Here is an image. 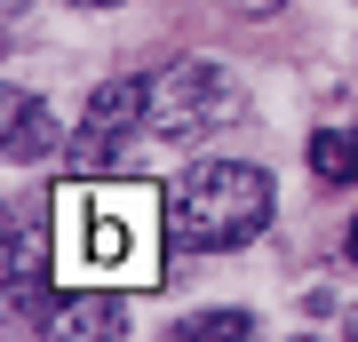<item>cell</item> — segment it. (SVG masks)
<instances>
[{"label":"cell","instance_id":"8fae6325","mask_svg":"<svg viewBox=\"0 0 358 342\" xmlns=\"http://www.w3.org/2000/svg\"><path fill=\"white\" fill-rule=\"evenodd\" d=\"M247 8H255V16H271V8H279V0H247Z\"/></svg>","mask_w":358,"mask_h":342},{"label":"cell","instance_id":"9c48e42d","mask_svg":"<svg viewBox=\"0 0 358 342\" xmlns=\"http://www.w3.org/2000/svg\"><path fill=\"white\" fill-rule=\"evenodd\" d=\"M176 334H183V342H247V334H255V318H247V311H192Z\"/></svg>","mask_w":358,"mask_h":342},{"label":"cell","instance_id":"52a82bcc","mask_svg":"<svg viewBox=\"0 0 358 342\" xmlns=\"http://www.w3.org/2000/svg\"><path fill=\"white\" fill-rule=\"evenodd\" d=\"M0 143H8V159H48L56 152V120H48V104H40V96H8V136H0Z\"/></svg>","mask_w":358,"mask_h":342},{"label":"cell","instance_id":"7c38bea8","mask_svg":"<svg viewBox=\"0 0 358 342\" xmlns=\"http://www.w3.org/2000/svg\"><path fill=\"white\" fill-rule=\"evenodd\" d=\"M343 247H350V263H358V223H350V239H343Z\"/></svg>","mask_w":358,"mask_h":342},{"label":"cell","instance_id":"7a4b0ae2","mask_svg":"<svg viewBox=\"0 0 358 342\" xmlns=\"http://www.w3.org/2000/svg\"><path fill=\"white\" fill-rule=\"evenodd\" d=\"M271 176L247 159H192L176 183H167V223L192 255H223V247H247L255 231L271 223Z\"/></svg>","mask_w":358,"mask_h":342},{"label":"cell","instance_id":"30bf717a","mask_svg":"<svg viewBox=\"0 0 358 342\" xmlns=\"http://www.w3.org/2000/svg\"><path fill=\"white\" fill-rule=\"evenodd\" d=\"M72 8H120V0H72Z\"/></svg>","mask_w":358,"mask_h":342},{"label":"cell","instance_id":"ba28073f","mask_svg":"<svg viewBox=\"0 0 358 342\" xmlns=\"http://www.w3.org/2000/svg\"><path fill=\"white\" fill-rule=\"evenodd\" d=\"M310 176H319V183H358V127L310 136Z\"/></svg>","mask_w":358,"mask_h":342},{"label":"cell","instance_id":"3957f363","mask_svg":"<svg viewBox=\"0 0 358 342\" xmlns=\"http://www.w3.org/2000/svg\"><path fill=\"white\" fill-rule=\"evenodd\" d=\"M239 112H247V88L215 56H183L152 80V136H167V143H199L215 127H231Z\"/></svg>","mask_w":358,"mask_h":342},{"label":"cell","instance_id":"6da1fadb","mask_svg":"<svg viewBox=\"0 0 358 342\" xmlns=\"http://www.w3.org/2000/svg\"><path fill=\"white\" fill-rule=\"evenodd\" d=\"M159 223L167 199L152 183H80L56 191V263L103 271V279L152 287L159 279Z\"/></svg>","mask_w":358,"mask_h":342},{"label":"cell","instance_id":"5b68a950","mask_svg":"<svg viewBox=\"0 0 358 342\" xmlns=\"http://www.w3.org/2000/svg\"><path fill=\"white\" fill-rule=\"evenodd\" d=\"M136 127H152V88L143 80H103L80 112V143H88V159H112Z\"/></svg>","mask_w":358,"mask_h":342},{"label":"cell","instance_id":"8992f818","mask_svg":"<svg viewBox=\"0 0 358 342\" xmlns=\"http://www.w3.org/2000/svg\"><path fill=\"white\" fill-rule=\"evenodd\" d=\"M56 327L72 342H112V334H128V303H120V294H64Z\"/></svg>","mask_w":358,"mask_h":342},{"label":"cell","instance_id":"277c9868","mask_svg":"<svg viewBox=\"0 0 358 342\" xmlns=\"http://www.w3.org/2000/svg\"><path fill=\"white\" fill-rule=\"evenodd\" d=\"M0 311L16 334H48L56 327V294H48V239L32 223H8V263H0Z\"/></svg>","mask_w":358,"mask_h":342},{"label":"cell","instance_id":"4fadbf2b","mask_svg":"<svg viewBox=\"0 0 358 342\" xmlns=\"http://www.w3.org/2000/svg\"><path fill=\"white\" fill-rule=\"evenodd\" d=\"M343 334H358V311H350V327H343Z\"/></svg>","mask_w":358,"mask_h":342}]
</instances>
